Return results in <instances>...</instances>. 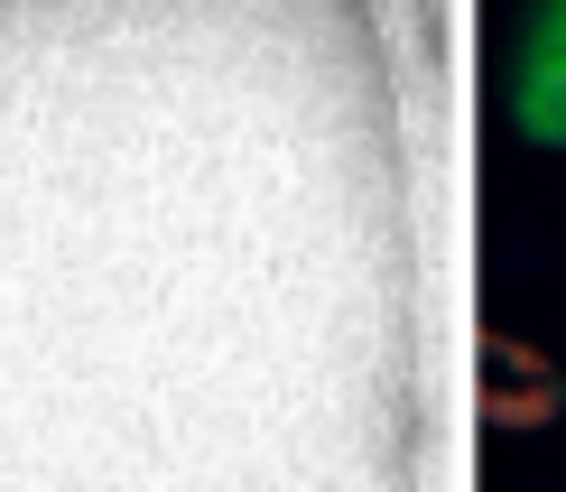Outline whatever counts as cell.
I'll list each match as a JSON object with an SVG mask.
<instances>
[{
	"label": "cell",
	"mask_w": 566,
	"mask_h": 492,
	"mask_svg": "<svg viewBox=\"0 0 566 492\" xmlns=\"http://www.w3.org/2000/svg\"><path fill=\"white\" fill-rule=\"evenodd\" d=\"M521 130L548 139V149H566V0H548L530 29V56H521Z\"/></svg>",
	"instance_id": "cell-1"
}]
</instances>
